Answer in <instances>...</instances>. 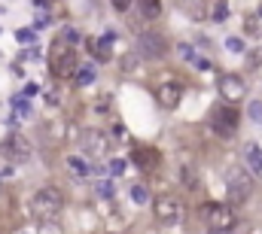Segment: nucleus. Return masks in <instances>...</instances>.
<instances>
[{
	"instance_id": "33",
	"label": "nucleus",
	"mask_w": 262,
	"mask_h": 234,
	"mask_svg": "<svg viewBox=\"0 0 262 234\" xmlns=\"http://www.w3.org/2000/svg\"><path fill=\"white\" fill-rule=\"evenodd\" d=\"M13 104L19 106V116H28V110H31V106H28V100H25V98H16Z\"/></svg>"
},
{
	"instance_id": "24",
	"label": "nucleus",
	"mask_w": 262,
	"mask_h": 234,
	"mask_svg": "<svg viewBox=\"0 0 262 234\" xmlns=\"http://www.w3.org/2000/svg\"><path fill=\"white\" fill-rule=\"evenodd\" d=\"M177 55H180L183 61H192V58H195V49H192L189 43H180V46H177Z\"/></svg>"
},
{
	"instance_id": "35",
	"label": "nucleus",
	"mask_w": 262,
	"mask_h": 234,
	"mask_svg": "<svg viewBox=\"0 0 262 234\" xmlns=\"http://www.w3.org/2000/svg\"><path fill=\"white\" fill-rule=\"evenodd\" d=\"M210 234H232V228H210Z\"/></svg>"
},
{
	"instance_id": "11",
	"label": "nucleus",
	"mask_w": 262,
	"mask_h": 234,
	"mask_svg": "<svg viewBox=\"0 0 262 234\" xmlns=\"http://www.w3.org/2000/svg\"><path fill=\"white\" fill-rule=\"evenodd\" d=\"M180 100H183V86L180 82H162V86H156V104L159 106L174 110V106H180Z\"/></svg>"
},
{
	"instance_id": "13",
	"label": "nucleus",
	"mask_w": 262,
	"mask_h": 234,
	"mask_svg": "<svg viewBox=\"0 0 262 234\" xmlns=\"http://www.w3.org/2000/svg\"><path fill=\"white\" fill-rule=\"evenodd\" d=\"M244 164H247V174L253 180H262V149L256 143H247L244 146Z\"/></svg>"
},
{
	"instance_id": "12",
	"label": "nucleus",
	"mask_w": 262,
	"mask_h": 234,
	"mask_svg": "<svg viewBox=\"0 0 262 234\" xmlns=\"http://www.w3.org/2000/svg\"><path fill=\"white\" fill-rule=\"evenodd\" d=\"M131 162H134L140 170H159L162 155H159V149H156V146H137V149L131 152Z\"/></svg>"
},
{
	"instance_id": "7",
	"label": "nucleus",
	"mask_w": 262,
	"mask_h": 234,
	"mask_svg": "<svg viewBox=\"0 0 262 234\" xmlns=\"http://www.w3.org/2000/svg\"><path fill=\"white\" fill-rule=\"evenodd\" d=\"M201 213L210 228H235V222H238V216L229 204H207V207H201Z\"/></svg>"
},
{
	"instance_id": "15",
	"label": "nucleus",
	"mask_w": 262,
	"mask_h": 234,
	"mask_svg": "<svg viewBox=\"0 0 262 234\" xmlns=\"http://www.w3.org/2000/svg\"><path fill=\"white\" fill-rule=\"evenodd\" d=\"M113 40H116V34H113V30H107L104 36L92 40V49H95V55H98L101 61H107V58H110V52H113Z\"/></svg>"
},
{
	"instance_id": "4",
	"label": "nucleus",
	"mask_w": 262,
	"mask_h": 234,
	"mask_svg": "<svg viewBox=\"0 0 262 234\" xmlns=\"http://www.w3.org/2000/svg\"><path fill=\"white\" fill-rule=\"evenodd\" d=\"M238 125H241V112L235 110V104H219V106H213L210 110V128L219 134V137H232L235 131H238Z\"/></svg>"
},
{
	"instance_id": "18",
	"label": "nucleus",
	"mask_w": 262,
	"mask_h": 234,
	"mask_svg": "<svg viewBox=\"0 0 262 234\" xmlns=\"http://www.w3.org/2000/svg\"><path fill=\"white\" fill-rule=\"evenodd\" d=\"M137 10L143 18H159L162 16V0H137Z\"/></svg>"
},
{
	"instance_id": "29",
	"label": "nucleus",
	"mask_w": 262,
	"mask_h": 234,
	"mask_svg": "<svg viewBox=\"0 0 262 234\" xmlns=\"http://www.w3.org/2000/svg\"><path fill=\"white\" fill-rule=\"evenodd\" d=\"M110 174H113V176L125 174V162H122V158H113V162H110Z\"/></svg>"
},
{
	"instance_id": "14",
	"label": "nucleus",
	"mask_w": 262,
	"mask_h": 234,
	"mask_svg": "<svg viewBox=\"0 0 262 234\" xmlns=\"http://www.w3.org/2000/svg\"><path fill=\"white\" fill-rule=\"evenodd\" d=\"M204 16H207L213 24L226 22V18H229V0H207V4H204Z\"/></svg>"
},
{
	"instance_id": "6",
	"label": "nucleus",
	"mask_w": 262,
	"mask_h": 234,
	"mask_svg": "<svg viewBox=\"0 0 262 234\" xmlns=\"http://www.w3.org/2000/svg\"><path fill=\"white\" fill-rule=\"evenodd\" d=\"M80 146H83V152H89V155H107L110 146H113V140H110V134L101 131V128H86V131L80 134Z\"/></svg>"
},
{
	"instance_id": "10",
	"label": "nucleus",
	"mask_w": 262,
	"mask_h": 234,
	"mask_svg": "<svg viewBox=\"0 0 262 234\" xmlns=\"http://www.w3.org/2000/svg\"><path fill=\"white\" fill-rule=\"evenodd\" d=\"M137 52L143 58H162L168 52V43H165V36L162 34H153V30H146L137 36Z\"/></svg>"
},
{
	"instance_id": "21",
	"label": "nucleus",
	"mask_w": 262,
	"mask_h": 234,
	"mask_svg": "<svg viewBox=\"0 0 262 234\" xmlns=\"http://www.w3.org/2000/svg\"><path fill=\"white\" fill-rule=\"evenodd\" d=\"M131 201L134 204H149V188L146 186H131Z\"/></svg>"
},
{
	"instance_id": "2",
	"label": "nucleus",
	"mask_w": 262,
	"mask_h": 234,
	"mask_svg": "<svg viewBox=\"0 0 262 234\" xmlns=\"http://www.w3.org/2000/svg\"><path fill=\"white\" fill-rule=\"evenodd\" d=\"M80 67V58H77V49L67 46L64 40H55L49 46V73L55 80H70Z\"/></svg>"
},
{
	"instance_id": "20",
	"label": "nucleus",
	"mask_w": 262,
	"mask_h": 234,
	"mask_svg": "<svg viewBox=\"0 0 262 234\" xmlns=\"http://www.w3.org/2000/svg\"><path fill=\"white\" fill-rule=\"evenodd\" d=\"M61 40H64L67 46L77 49V46L83 43V36H80V30H77V28H64V30H61Z\"/></svg>"
},
{
	"instance_id": "32",
	"label": "nucleus",
	"mask_w": 262,
	"mask_h": 234,
	"mask_svg": "<svg viewBox=\"0 0 262 234\" xmlns=\"http://www.w3.org/2000/svg\"><path fill=\"white\" fill-rule=\"evenodd\" d=\"M122 67L125 70H137V55H125L122 58Z\"/></svg>"
},
{
	"instance_id": "17",
	"label": "nucleus",
	"mask_w": 262,
	"mask_h": 234,
	"mask_svg": "<svg viewBox=\"0 0 262 234\" xmlns=\"http://www.w3.org/2000/svg\"><path fill=\"white\" fill-rule=\"evenodd\" d=\"M67 170H70L73 176H83V180H86V176L92 174V164L83 158V155H70V158H67Z\"/></svg>"
},
{
	"instance_id": "28",
	"label": "nucleus",
	"mask_w": 262,
	"mask_h": 234,
	"mask_svg": "<svg viewBox=\"0 0 262 234\" xmlns=\"http://www.w3.org/2000/svg\"><path fill=\"white\" fill-rule=\"evenodd\" d=\"M247 61H250V67H262V46H259V49H253V52L247 55Z\"/></svg>"
},
{
	"instance_id": "16",
	"label": "nucleus",
	"mask_w": 262,
	"mask_h": 234,
	"mask_svg": "<svg viewBox=\"0 0 262 234\" xmlns=\"http://www.w3.org/2000/svg\"><path fill=\"white\" fill-rule=\"evenodd\" d=\"M177 176H180V182H183L186 188H198V174H195V164H192V162H180Z\"/></svg>"
},
{
	"instance_id": "30",
	"label": "nucleus",
	"mask_w": 262,
	"mask_h": 234,
	"mask_svg": "<svg viewBox=\"0 0 262 234\" xmlns=\"http://www.w3.org/2000/svg\"><path fill=\"white\" fill-rule=\"evenodd\" d=\"M192 67H195V70H210L213 64H210L207 58H198V55H195V58H192Z\"/></svg>"
},
{
	"instance_id": "26",
	"label": "nucleus",
	"mask_w": 262,
	"mask_h": 234,
	"mask_svg": "<svg viewBox=\"0 0 262 234\" xmlns=\"http://www.w3.org/2000/svg\"><path fill=\"white\" fill-rule=\"evenodd\" d=\"M247 112H250V119H253V122H259V125H262V100H253Z\"/></svg>"
},
{
	"instance_id": "27",
	"label": "nucleus",
	"mask_w": 262,
	"mask_h": 234,
	"mask_svg": "<svg viewBox=\"0 0 262 234\" xmlns=\"http://www.w3.org/2000/svg\"><path fill=\"white\" fill-rule=\"evenodd\" d=\"M226 49H229V52H244V40H241V36H229Z\"/></svg>"
},
{
	"instance_id": "23",
	"label": "nucleus",
	"mask_w": 262,
	"mask_h": 234,
	"mask_svg": "<svg viewBox=\"0 0 262 234\" xmlns=\"http://www.w3.org/2000/svg\"><path fill=\"white\" fill-rule=\"evenodd\" d=\"M16 36H19V43H25V46H31V43H37V34H34V30H28V28H22V30H19Z\"/></svg>"
},
{
	"instance_id": "25",
	"label": "nucleus",
	"mask_w": 262,
	"mask_h": 234,
	"mask_svg": "<svg viewBox=\"0 0 262 234\" xmlns=\"http://www.w3.org/2000/svg\"><path fill=\"white\" fill-rule=\"evenodd\" d=\"M40 234H64V231L61 225H55V219H49V222H40Z\"/></svg>"
},
{
	"instance_id": "9",
	"label": "nucleus",
	"mask_w": 262,
	"mask_h": 234,
	"mask_svg": "<svg viewBox=\"0 0 262 234\" xmlns=\"http://www.w3.org/2000/svg\"><path fill=\"white\" fill-rule=\"evenodd\" d=\"M219 94H222V100L238 104V100L247 98V86L238 73H226V76H219Z\"/></svg>"
},
{
	"instance_id": "5",
	"label": "nucleus",
	"mask_w": 262,
	"mask_h": 234,
	"mask_svg": "<svg viewBox=\"0 0 262 234\" xmlns=\"http://www.w3.org/2000/svg\"><path fill=\"white\" fill-rule=\"evenodd\" d=\"M153 213L162 225H177L180 216H183V204L180 198H174V194H159V198L153 201Z\"/></svg>"
},
{
	"instance_id": "1",
	"label": "nucleus",
	"mask_w": 262,
	"mask_h": 234,
	"mask_svg": "<svg viewBox=\"0 0 262 234\" xmlns=\"http://www.w3.org/2000/svg\"><path fill=\"white\" fill-rule=\"evenodd\" d=\"M64 210V198H61V192L52 188V186H43V188H37L31 194V201H28V213L37 219V222H49V219H58V213Z\"/></svg>"
},
{
	"instance_id": "8",
	"label": "nucleus",
	"mask_w": 262,
	"mask_h": 234,
	"mask_svg": "<svg viewBox=\"0 0 262 234\" xmlns=\"http://www.w3.org/2000/svg\"><path fill=\"white\" fill-rule=\"evenodd\" d=\"M4 155L13 162V164H28V158H31V143H28V137H22V134H10L7 140H4Z\"/></svg>"
},
{
	"instance_id": "22",
	"label": "nucleus",
	"mask_w": 262,
	"mask_h": 234,
	"mask_svg": "<svg viewBox=\"0 0 262 234\" xmlns=\"http://www.w3.org/2000/svg\"><path fill=\"white\" fill-rule=\"evenodd\" d=\"M95 192L101 194V198H113V192H116V186H113V182H110V180H101Z\"/></svg>"
},
{
	"instance_id": "31",
	"label": "nucleus",
	"mask_w": 262,
	"mask_h": 234,
	"mask_svg": "<svg viewBox=\"0 0 262 234\" xmlns=\"http://www.w3.org/2000/svg\"><path fill=\"white\" fill-rule=\"evenodd\" d=\"M110 4H113V10H116V12H128L131 0H110Z\"/></svg>"
},
{
	"instance_id": "3",
	"label": "nucleus",
	"mask_w": 262,
	"mask_h": 234,
	"mask_svg": "<svg viewBox=\"0 0 262 234\" xmlns=\"http://www.w3.org/2000/svg\"><path fill=\"white\" fill-rule=\"evenodd\" d=\"M250 194H253V176L244 168H229V174H226V201H229V207L247 204Z\"/></svg>"
},
{
	"instance_id": "34",
	"label": "nucleus",
	"mask_w": 262,
	"mask_h": 234,
	"mask_svg": "<svg viewBox=\"0 0 262 234\" xmlns=\"http://www.w3.org/2000/svg\"><path fill=\"white\" fill-rule=\"evenodd\" d=\"M113 134H116V143H125V140H128V137H125V128H122V125H116V128H113Z\"/></svg>"
},
{
	"instance_id": "19",
	"label": "nucleus",
	"mask_w": 262,
	"mask_h": 234,
	"mask_svg": "<svg viewBox=\"0 0 262 234\" xmlns=\"http://www.w3.org/2000/svg\"><path fill=\"white\" fill-rule=\"evenodd\" d=\"M73 76H77V82H80V86H92V82H95V67H92V64L77 67V73H73Z\"/></svg>"
}]
</instances>
